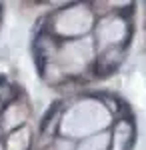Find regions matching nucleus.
I'll return each instance as SVG.
<instances>
[{
	"mask_svg": "<svg viewBox=\"0 0 146 150\" xmlns=\"http://www.w3.org/2000/svg\"><path fill=\"white\" fill-rule=\"evenodd\" d=\"M2 82H4V78H2V76H0V84H2Z\"/></svg>",
	"mask_w": 146,
	"mask_h": 150,
	"instance_id": "1",
	"label": "nucleus"
}]
</instances>
